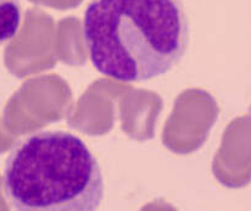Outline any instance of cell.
<instances>
[{"mask_svg": "<svg viewBox=\"0 0 251 211\" xmlns=\"http://www.w3.org/2000/svg\"><path fill=\"white\" fill-rule=\"evenodd\" d=\"M21 24L20 0H0V45L16 36Z\"/></svg>", "mask_w": 251, "mask_h": 211, "instance_id": "3", "label": "cell"}, {"mask_svg": "<svg viewBox=\"0 0 251 211\" xmlns=\"http://www.w3.org/2000/svg\"><path fill=\"white\" fill-rule=\"evenodd\" d=\"M4 190L16 210L93 211L104 198V180L81 138L45 131L27 137L9 155Z\"/></svg>", "mask_w": 251, "mask_h": 211, "instance_id": "2", "label": "cell"}, {"mask_svg": "<svg viewBox=\"0 0 251 211\" xmlns=\"http://www.w3.org/2000/svg\"><path fill=\"white\" fill-rule=\"evenodd\" d=\"M83 36L100 74L140 82L162 76L182 59L189 24L180 0H90Z\"/></svg>", "mask_w": 251, "mask_h": 211, "instance_id": "1", "label": "cell"}]
</instances>
